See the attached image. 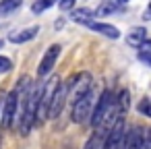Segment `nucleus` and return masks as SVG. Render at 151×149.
Listing matches in <instances>:
<instances>
[{
    "label": "nucleus",
    "instance_id": "f257e3e1",
    "mask_svg": "<svg viewBox=\"0 0 151 149\" xmlns=\"http://www.w3.org/2000/svg\"><path fill=\"white\" fill-rule=\"evenodd\" d=\"M99 93H101V89L91 87L85 95H81L79 99L73 101V112H70V116H73V122H75V124H85V122H89L91 112H93V108H95V104H97Z\"/></svg>",
    "mask_w": 151,
    "mask_h": 149
},
{
    "label": "nucleus",
    "instance_id": "f03ea898",
    "mask_svg": "<svg viewBox=\"0 0 151 149\" xmlns=\"http://www.w3.org/2000/svg\"><path fill=\"white\" fill-rule=\"evenodd\" d=\"M93 87V81H91V75L89 73H77L73 77H68L64 81V89H66V101H75L79 99L81 95H85L89 89Z\"/></svg>",
    "mask_w": 151,
    "mask_h": 149
},
{
    "label": "nucleus",
    "instance_id": "7ed1b4c3",
    "mask_svg": "<svg viewBox=\"0 0 151 149\" xmlns=\"http://www.w3.org/2000/svg\"><path fill=\"white\" fill-rule=\"evenodd\" d=\"M114 99H116V93H114L112 89H104V91L99 93L97 104H95V108H93V112H91V118H89V124H91L93 128H97V126L104 122V118L108 116V112H110L112 106H114Z\"/></svg>",
    "mask_w": 151,
    "mask_h": 149
},
{
    "label": "nucleus",
    "instance_id": "20e7f679",
    "mask_svg": "<svg viewBox=\"0 0 151 149\" xmlns=\"http://www.w3.org/2000/svg\"><path fill=\"white\" fill-rule=\"evenodd\" d=\"M60 79L56 75H52L48 81L42 83V95H40V104H37V116H35V126L42 124L46 120V114H48V106H50V99L54 95V89L58 87Z\"/></svg>",
    "mask_w": 151,
    "mask_h": 149
},
{
    "label": "nucleus",
    "instance_id": "39448f33",
    "mask_svg": "<svg viewBox=\"0 0 151 149\" xmlns=\"http://www.w3.org/2000/svg\"><path fill=\"white\" fill-rule=\"evenodd\" d=\"M17 110H19V93H17V89H11L9 93H4L2 116H0V126H2V128H11V126L15 124Z\"/></svg>",
    "mask_w": 151,
    "mask_h": 149
},
{
    "label": "nucleus",
    "instance_id": "423d86ee",
    "mask_svg": "<svg viewBox=\"0 0 151 149\" xmlns=\"http://www.w3.org/2000/svg\"><path fill=\"white\" fill-rule=\"evenodd\" d=\"M64 106H66V89H64V83H58V87L54 89V95H52V99H50L46 118H52V120L58 118Z\"/></svg>",
    "mask_w": 151,
    "mask_h": 149
},
{
    "label": "nucleus",
    "instance_id": "0eeeda50",
    "mask_svg": "<svg viewBox=\"0 0 151 149\" xmlns=\"http://www.w3.org/2000/svg\"><path fill=\"white\" fill-rule=\"evenodd\" d=\"M60 50H62V46H58V44H54V46H50L46 50V54H44V58L40 62V68H37L40 77H48L52 73V68H54V64H56V60L60 56Z\"/></svg>",
    "mask_w": 151,
    "mask_h": 149
},
{
    "label": "nucleus",
    "instance_id": "6e6552de",
    "mask_svg": "<svg viewBox=\"0 0 151 149\" xmlns=\"http://www.w3.org/2000/svg\"><path fill=\"white\" fill-rule=\"evenodd\" d=\"M143 135H145V128H141V126H128L126 128L124 149H141L143 147Z\"/></svg>",
    "mask_w": 151,
    "mask_h": 149
},
{
    "label": "nucleus",
    "instance_id": "1a4fd4ad",
    "mask_svg": "<svg viewBox=\"0 0 151 149\" xmlns=\"http://www.w3.org/2000/svg\"><path fill=\"white\" fill-rule=\"evenodd\" d=\"M85 27H89L91 31H97V33H101V35H106V37H110V40H118V37H120V29L114 27V25H110V23L89 21V23H85Z\"/></svg>",
    "mask_w": 151,
    "mask_h": 149
},
{
    "label": "nucleus",
    "instance_id": "9d476101",
    "mask_svg": "<svg viewBox=\"0 0 151 149\" xmlns=\"http://www.w3.org/2000/svg\"><path fill=\"white\" fill-rule=\"evenodd\" d=\"M37 31H40V27L35 25V27H29V29H23V31H17V33H13L9 40H11L13 44H25V42L33 40V37L37 35Z\"/></svg>",
    "mask_w": 151,
    "mask_h": 149
},
{
    "label": "nucleus",
    "instance_id": "9b49d317",
    "mask_svg": "<svg viewBox=\"0 0 151 149\" xmlns=\"http://www.w3.org/2000/svg\"><path fill=\"white\" fill-rule=\"evenodd\" d=\"M126 42H128V46H134V48H139L143 42H147V29H145V27H134V29L128 33Z\"/></svg>",
    "mask_w": 151,
    "mask_h": 149
},
{
    "label": "nucleus",
    "instance_id": "f8f14e48",
    "mask_svg": "<svg viewBox=\"0 0 151 149\" xmlns=\"http://www.w3.org/2000/svg\"><path fill=\"white\" fill-rule=\"evenodd\" d=\"M118 11V2L116 0H101L99 6L93 11V17H106V15H112Z\"/></svg>",
    "mask_w": 151,
    "mask_h": 149
},
{
    "label": "nucleus",
    "instance_id": "ddd939ff",
    "mask_svg": "<svg viewBox=\"0 0 151 149\" xmlns=\"http://www.w3.org/2000/svg\"><path fill=\"white\" fill-rule=\"evenodd\" d=\"M91 17H93V11H89V9H77V11L70 13V19L77 21V23H83V25L89 23Z\"/></svg>",
    "mask_w": 151,
    "mask_h": 149
},
{
    "label": "nucleus",
    "instance_id": "4468645a",
    "mask_svg": "<svg viewBox=\"0 0 151 149\" xmlns=\"http://www.w3.org/2000/svg\"><path fill=\"white\" fill-rule=\"evenodd\" d=\"M23 4V0H0V15H9Z\"/></svg>",
    "mask_w": 151,
    "mask_h": 149
},
{
    "label": "nucleus",
    "instance_id": "2eb2a0df",
    "mask_svg": "<svg viewBox=\"0 0 151 149\" xmlns=\"http://www.w3.org/2000/svg\"><path fill=\"white\" fill-rule=\"evenodd\" d=\"M149 54H151V44H149V40H147V42H143V44L139 46V60H141L143 64H151Z\"/></svg>",
    "mask_w": 151,
    "mask_h": 149
},
{
    "label": "nucleus",
    "instance_id": "dca6fc26",
    "mask_svg": "<svg viewBox=\"0 0 151 149\" xmlns=\"http://www.w3.org/2000/svg\"><path fill=\"white\" fill-rule=\"evenodd\" d=\"M56 4V0H35V2L31 4V11L35 13V15H40V13H44L46 9H50V6H54Z\"/></svg>",
    "mask_w": 151,
    "mask_h": 149
},
{
    "label": "nucleus",
    "instance_id": "f3484780",
    "mask_svg": "<svg viewBox=\"0 0 151 149\" xmlns=\"http://www.w3.org/2000/svg\"><path fill=\"white\" fill-rule=\"evenodd\" d=\"M11 68H13L11 58H6V56H0V73H9Z\"/></svg>",
    "mask_w": 151,
    "mask_h": 149
},
{
    "label": "nucleus",
    "instance_id": "a211bd4d",
    "mask_svg": "<svg viewBox=\"0 0 151 149\" xmlns=\"http://www.w3.org/2000/svg\"><path fill=\"white\" fill-rule=\"evenodd\" d=\"M137 110H139V112H141L143 116H151V108H149V99L145 97V99H143V101H141V104L137 106Z\"/></svg>",
    "mask_w": 151,
    "mask_h": 149
},
{
    "label": "nucleus",
    "instance_id": "6ab92c4d",
    "mask_svg": "<svg viewBox=\"0 0 151 149\" xmlns=\"http://www.w3.org/2000/svg\"><path fill=\"white\" fill-rule=\"evenodd\" d=\"M58 6H60L62 11H68V9H73V6H75V0H60Z\"/></svg>",
    "mask_w": 151,
    "mask_h": 149
},
{
    "label": "nucleus",
    "instance_id": "aec40b11",
    "mask_svg": "<svg viewBox=\"0 0 151 149\" xmlns=\"http://www.w3.org/2000/svg\"><path fill=\"white\" fill-rule=\"evenodd\" d=\"M141 149H151V139H149V130H145L143 135V147Z\"/></svg>",
    "mask_w": 151,
    "mask_h": 149
},
{
    "label": "nucleus",
    "instance_id": "412c9836",
    "mask_svg": "<svg viewBox=\"0 0 151 149\" xmlns=\"http://www.w3.org/2000/svg\"><path fill=\"white\" fill-rule=\"evenodd\" d=\"M2 101H4V91H0V108H2Z\"/></svg>",
    "mask_w": 151,
    "mask_h": 149
},
{
    "label": "nucleus",
    "instance_id": "4be33fe9",
    "mask_svg": "<svg viewBox=\"0 0 151 149\" xmlns=\"http://www.w3.org/2000/svg\"><path fill=\"white\" fill-rule=\"evenodd\" d=\"M116 2H118V4H124V2H128V0H116Z\"/></svg>",
    "mask_w": 151,
    "mask_h": 149
}]
</instances>
